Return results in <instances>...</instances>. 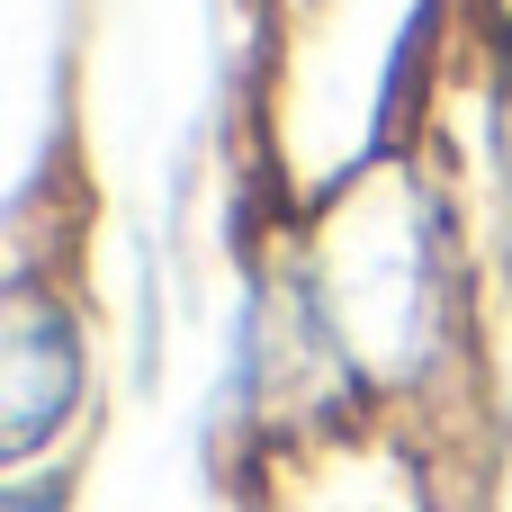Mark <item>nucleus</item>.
Instances as JSON below:
<instances>
[{"label": "nucleus", "instance_id": "1", "mask_svg": "<svg viewBox=\"0 0 512 512\" xmlns=\"http://www.w3.org/2000/svg\"><path fill=\"white\" fill-rule=\"evenodd\" d=\"M72 405H81V324H72V306L18 288V306H9V459H36Z\"/></svg>", "mask_w": 512, "mask_h": 512}]
</instances>
